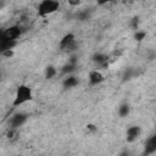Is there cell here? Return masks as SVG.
<instances>
[{"label": "cell", "mask_w": 156, "mask_h": 156, "mask_svg": "<svg viewBox=\"0 0 156 156\" xmlns=\"http://www.w3.org/2000/svg\"><path fill=\"white\" fill-rule=\"evenodd\" d=\"M33 95H32V89L28 87V85H20L16 90V95H15V100H13V106L17 107V106H21L23 105L24 102L32 100Z\"/></svg>", "instance_id": "obj_1"}, {"label": "cell", "mask_w": 156, "mask_h": 156, "mask_svg": "<svg viewBox=\"0 0 156 156\" xmlns=\"http://www.w3.org/2000/svg\"><path fill=\"white\" fill-rule=\"evenodd\" d=\"M60 9V2L55 0H44L38 5V15L39 16H48L54 13Z\"/></svg>", "instance_id": "obj_2"}, {"label": "cell", "mask_w": 156, "mask_h": 156, "mask_svg": "<svg viewBox=\"0 0 156 156\" xmlns=\"http://www.w3.org/2000/svg\"><path fill=\"white\" fill-rule=\"evenodd\" d=\"M60 49L66 51V52H72L77 49V41L76 37L72 33L66 34L61 40H60Z\"/></svg>", "instance_id": "obj_3"}, {"label": "cell", "mask_w": 156, "mask_h": 156, "mask_svg": "<svg viewBox=\"0 0 156 156\" xmlns=\"http://www.w3.org/2000/svg\"><path fill=\"white\" fill-rule=\"evenodd\" d=\"M21 34H22V29L20 26H10L1 33L0 41L1 40H16Z\"/></svg>", "instance_id": "obj_4"}, {"label": "cell", "mask_w": 156, "mask_h": 156, "mask_svg": "<svg viewBox=\"0 0 156 156\" xmlns=\"http://www.w3.org/2000/svg\"><path fill=\"white\" fill-rule=\"evenodd\" d=\"M26 121H27V115L23 113V112H18V113H15V115L10 118V126H11V128L17 129V128L21 127Z\"/></svg>", "instance_id": "obj_5"}, {"label": "cell", "mask_w": 156, "mask_h": 156, "mask_svg": "<svg viewBox=\"0 0 156 156\" xmlns=\"http://www.w3.org/2000/svg\"><path fill=\"white\" fill-rule=\"evenodd\" d=\"M93 61L101 68H106L108 67V56L105 55V54H101V52H98L93 56Z\"/></svg>", "instance_id": "obj_6"}, {"label": "cell", "mask_w": 156, "mask_h": 156, "mask_svg": "<svg viewBox=\"0 0 156 156\" xmlns=\"http://www.w3.org/2000/svg\"><path fill=\"white\" fill-rule=\"evenodd\" d=\"M141 133V128L139 126H132L127 129V141L132 143L134 140H136V138L140 135Z\"/></svg>", "instance_id": "obj_7"}, {"label": "cell", "mask_w": 156, "mask_h": 156, "mask_svg": "<svg viewBox=\"0 0 156 156\" xmlns=\"http://www.w3.org/2000/svg\"><path fill=\"white\" fill-rule=\"evenodd\" d=\"M156 152V134H154L152 136H150L145 144V150H144V154L145 156L146 155H151Z\"/></svg>", "instance_id": "obj_8"}, {"label": "cell", "mask_w": 156, "mask_h": 156, "mask_svg": "<svg viewBox=\"0 0 156 156\" xmlns=\"http://www.w3.org/2000/svg\"><path fill=\"white\" fill-rule=\"evenodd\" d=\"M104 80V76L98 69H94L89 73V84L90 85H98Z\"/></svg>", "instance_id": "obj_9"}, {"label": "cell", "mask_w": 156, "mask_h": 156, "mask_svg": "<svg viewBox=\"0 0 156 156\" xmlns=\"http://www.w3.org/2000/svg\"><path fill=\"white\" fill-rule=\"evenodd\" d=\"M79 80L76 76H67L63 80V88L68 89V88H74L76 85H78Z\"/></svg>", "instance_id": "obj_10"}, {"label": "cell", "mask_w": 156, "mask_h": 156, "mask_svg": "<svg viewBox=\"0 0 156 156\" xmlns=\"http://www.w3.org/2000/svg\"><path fill=\"white\" fill-rule=\"evenodd\" d=\"M16 44H17L16 40H1L0 41V51L5 52V51H9V50H12Z\"/></svg>", "instance_id": "obj_11"}, {"label": "cell", "mask_w": 156, "mask_h": 156, "mask_svg": "<svg viewBox=\"0 0 156 156\" xmlns=\"http://www.w3.org/2000/svg\"><path fill=\"white\" fill-rule=\"evenodd\" d=\"M129 111H130V107L128 104H122L119 107H118V115L121 117H127L129 115Z\"/></svg>", "instance_id": "obj_12"}, {"label": "cell", "mask_w": 156, "mask_h": 156, "mask_svg": "<svg viewBox=\"0 0 156 156\" xmlns=\"http://www.w3.org/2000/svg\"><path fill=\"white\" fill-rule=\"evenodd\" d=\"M76 65H71V63H66L63 67H62V69H61V72L63 73V74H69V73H72V72H74L76 71Z\"/></svg>", "instance_id": "obj_13"}, {"label": "cell", "mask_w": 156, "mask_h": 156, "mask_svg": "<svg viewBox=\"0 0 156 156\" xmlns=\"http://www.w3.org/2000/svg\"><path fill=\"white\" fill-rule=\"evenodd\" d=\"M55 74H56V68H55L54 66H49V67H46V69H45V78L51 79Z\"/></svg>", "instance_id": "obj_14"}, {"label": "cell", "mask_w": 156, "mask_h": 156, "mask_svg": "<svg viewBox=\"0 0 156 156\" xmlns=\"http://www.w3.org/2000/svg\"><path fill=\"white\" fill-rule=\"evenodd\" d=\"M145 37H146V32H144V30H136L134 34V39L138 41H141Z\"/></svg>", "instance_id": "obj_15"}, {"label": "cell", "mask_w": 156, "mask_h": 156, "mask_svg": "<svg viewBox=\"0 0 156 156\" xmlns=\"http://www.w3.org/2000/svg\"><path fill=\"white\" fill-rule=\"evenodd\" d=\"M139 17H134V18H132V21H130V26H132V28L133 29H136L138 28V26H139Z\"/></svg>", "instance_id": "obj_16"}, {"label": "cell", "mask_w": 156, "mask_h": 156, "mask_svg": "<svg viewBox=\"0 0 156 156\" xmlns=\"http://www.w3.org/2000/svg\"><path fill=\"white\" fill-rule=\"evenodd\" d=\"M88 16H89V13H88V11H83V12H80L79 13V20H82V21H84V20H87L88 18Z\"/></svg>", "instance_id": "obj_17"}, {"label": "cell", "mask_w": 156, "mask_h": 156, "mask_svg": "<svg viewBox=\"0 0 156 156\" xmlns=\"http://www.w3.org/2000/svg\"><path fill=\"white\" fill-rule=\"evenodd\" d=\"M2 56H6V57H11L13 55V51L12 50H9V51H5V52H1Z\"/></svg>", "instance_id": "obj_18"}, {"label": "cell", "mask_w": 156, "mask_h": 156, "mask_svg": "<svg viewBox=\"0 0 156 156\" xmlns=\"http://www.w3.org/2000/svg\"><path fill=\"white\" fill-rule=\"evenodd\" d=\"M87 128H88V130H90V132H95V130H96V127H95L94 124H88Z\"/></svg>", "instance_id": "obj_19"}, {"label": "cell", "mask_w": 156, "mask_h": 156, "mask_svg": "<svg viewBox=\"0 0 156 156\" xmlns=\"http://www.w3.org/2000/svg\"><path fill=\"white\" fill-rule=\"evenodd\" d=\"M71 5H79V1H69Z\"/></svg>", "instance_id": "obj_20"}]
</instances>
